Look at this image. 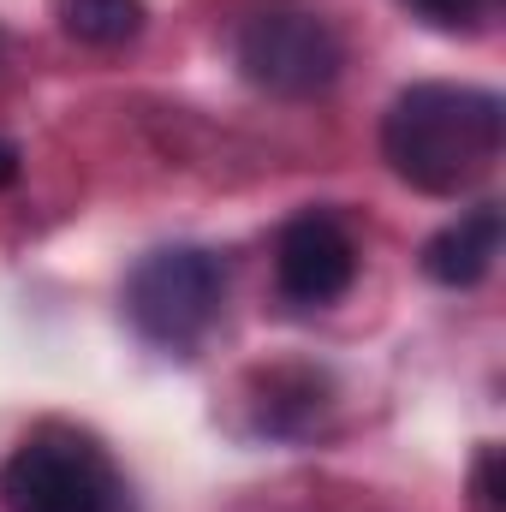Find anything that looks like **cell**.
<instances>
[{"mask_svg": "<svg viewBox=\"0 0 506 512\" xmlns=\"http://www.w3.org/2000/svg\"><path fill=\"white\" fill-rule=\"evenodd\" d=\"M54 18L84 48H126L143 36L149 6L143 0H54Z\"/></svg>", "mask_w": 506, "mask_h": 512, "instance_id": "cell-7", "label": "cell"}, {"mask_svg": "<svg viewBox=\"0 0 506 512\" xmlns=\"http://www.w3.org/2000/svg\"><path fill=\"white\" fill-rule=\"evenodd\" d=\"M471 507L477 512H501V447H483V453H477V471H471Z\"/></svg>", "mask_w": 506, "mask_h": 512, "instance_id": "cell-9", "label": "cell"}, {"mask_svg": "<svg viewBox=\"0 0 506 512\" xmlns=\"http://www.w3.org/2000/svg\"><path fill=\"white\" fill-rule=\"evenodd\" d=\"M506 143V102L477 84H411L381 114V161L423 197L477 191Z\"/></svg>", "mask_w": 506, "mask_h": 512, "instance_id": "cell-1", "label": "cell"}, {"mask_svg": "<svg viewBox=\"0 0 506 512\" xmlns=\"http://www.w3.org/2000/svg\"><path fill=\"white\" fill-rule=\"evenodd\" d=\"M405 6H411L423 24L453 30V36H459V30H465V36H471V30H483V18L495 12V0H405Z\"/></svg>", "mask_w": 506, "mask_h": 512, "instance_id": "cell-8", "label": "cell"}, {"mask_svg": "<svg viewBox=\"0 0 506 512\" xmlns=\"http://www.w3.org/2000/svg\"><path fill=\"white\" fill-rule=\"evenodd\" d=\"M227 310V262L203 245H161L126 274V316L131 328L161 346L191 358Z\"/></svg>", "mask_w": 506, "mask_h": 512, "instance_id": "cell-3", "label": "cell"}, {"mask_svg": "<svg viewBox=\"0 0 506 512\" xmlns=\"http://www.w3.org/2000/svg\"><path fill=\"white\" fill-rule=\"evenodd\" d=\"M358 280V239L346 233V221L334 209H304L280 227L274 239V286L304 304L322 310L334 298H346V286Z\"/></svg>", "mask_w": 506, "mask_h": 512, "instance_id": "cell-5", "label": "cell"}, {"mask_svg": "<svg viewBox=\"0 0 506 512\" xmlns=\"http://www.w3.org/2000/svg\"><path fill=\"white\" fill-rule=\"evenodd\" d=\"M233 54H239V72L251 78L256 90L286 96V102L322 96V90H334L340 72H346V42H340V30H334L322 12H304V6H274V12L245 18Z\"/></svg>", "mask_w": 506, "mask_h": 512, "instance_id": "cell-4", "label": "cell"}, {"mask_svg": "<svg viewBox=\"0 0 506 512\" xmlns=\"http://www.w3.org/2000/svg\"><path fill=\"white\" fill-rule=\"evenodd\" d=\"M6 512H137L114 453L78 423H36L0 465Z\"/></svg>", "mask_w": 506, "mask_h": 512, "instance_id": "cell-2", "label": "cell"}, {"mask_svg": "<svg viewBox=\"0 0 506 512\" xmlns=\"http://www.w3.org/2000/svg\"><path fill=\"white\" fill-rule=\"evenodd\" d=\"M501 233H506L501 203L465 209L459 221H447L441 233H429V245H423V274H429L435 286H447V292L483 286L489 268H495V256H501Z\"/></svg>", "mask_w": 506, "mask_h": 512, "instance_id": "cell-6", "label": "cell"}, {"mask_svg": "<svg viewBox=\"0 0 506 512\" xmlns=\"http://www.w3.org/2000/svg\"><path fill=\"white\" fill-rule=\"evenodd\" d=\"M18 173H24V155L0 137V191H6V185H18Z\"/></svg>", "mask_w": 506, "mask_h": 512, "instance_id": "cell-10", "label": "cell"}]
</instances>
